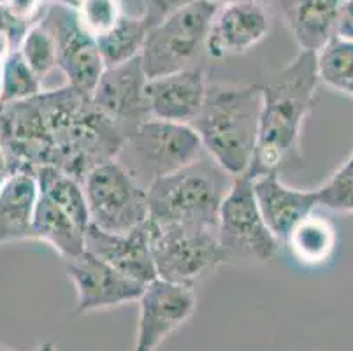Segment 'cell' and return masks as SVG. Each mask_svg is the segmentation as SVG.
<instances>
[{"label":"cell","mask_w":353,"mask_h":351,"mask_svg":"<svg viewBox=\"0 0 353 351\" xmlns=\"http://www.w3.org/2000/svg\"><path fill=\"white\" fill-rule=\"evenodd\" d=\"M192 2H194V0H150V14H148L146 19V27L157 25L159 21H162L165 16L178 11V9L185 8V6L192 4Z\"/></svg>","instance_id":"f546056e"},{"label":"cell","mask_w":353,"mask_h":351,"mask_svg":"<svg viewBox=\"0 0 353 351\" xmlns=\"http://www.w3.org/2000/svg\"><path fill=\"white\" fill-rule=\"evenodd\" d=\"M39 19L53 35L57 67L67 77V85L85 95H92L105 66L97 41L79 23L76 9L46 4Z\"/></svg>","instance_id":"30bf717a"},{"label":"cell","mask_w":353,"mask_h":351,"mask_svg":"<svg viewBox=\"0 0 353 351\" xmlns=\"http://www.w3.org/2000/svg\"><path fill=\"white\" fill-rule=\"evenodd\" d=\"M85 250L141 285L157 279L148 221L123 234L104 232L90 223L85 234Z\"/></svg>","instance_id":"2e32d148"},{"label":"cell","mask_w":353,"mask_h":351,"mask_svg":"<svg viewBox=\"0 0 353 351\" xmlns=\"http://www.w3.org/2000/svg\"><path fill=\"white\" fill-rule=\"evenodd\" d=\"M34 176L37 179L39 193H43L48 199H51L79 227H83L86 230L90 225V214L83 183L70 178L69 174L54 169V167H41V169L35 170Z\"/></svg>","instance_id":"7402d4cb"},{"label":"cell","mask_w":353,"mask_h":351,"mask_svg":"<svg viewBox=\"0 0 353 351\" xmlns=\"http://www.w3.org/2000/svg\"><path fill=\"white\" fill-rule=\"evenodd\" d=\"M39 197L32 172H14L0 188V246L35 241L34 212Z\"/></svg>","instance_id":"d6986e66"},{"label":"cell","mask_w":353,"mask_h":351,"mask_svg":"<svg viewBox=\"0 0 353 351\" xmlns=\"http://www.w3.org/2000/svg\"><path fill=\"white\" fill-rule=\"evenodd\" d=\"M210 4L218 6V8H223V6H229V4H236V2H241V0H206Z\"/></svg>","instance_id":"e575fe53"},{"label":"cell","mask_w":353,"mask_h":351,"mask_svg":"<svg viewBox=\"0 0 353 351\" xmlns=\"http://www.w3.org/2000/svg\"><path fill=\"white\" fill-rule=\"evenodd\" d=\"M11 176H12V169L11 166H9V160L8 157H6L4 150H2V146H0V188H2V185H4Z\"/></svg>","instance_id":"d6a6232c"},{"label":"cell","mask_w":353,"mask_h":351,"mask_svg":"<svg viewBox=\"0 0 353 351\" xmlns=\"http://www.w3.org/2000/svg\"><path fill=\"white\" fill-rule=\"evenodd\" d=\"M4 6L14 18L34 25L46 9V0H4Z\"/></svg>","instance_id":"f1b7e54d"},{"label":"cell","mask_w":353,"mask_h":351,"mask_svg":"<svg viewBox=\"0 0 353 351\" xmlns=\"http://www.w3.org/2000/svg\"><path fill=\"white\" fill-rule=\"evenodd\" d=\"M146 85L148 76L144 74L141 57H136L121 66L108 67L90 99L127 137L134 128L152 118L148 108Z\"/></svg>","instance_id":"7c38bea8"},{"label":"cell","mask_w":353,"mask_h":351,"mask_svg":"<svg viewBox=\"0 0 353 351\" xmlns=\"http://www.w3.org/2000/svg\"><path fill=\"white\" fill-rule=\"evenodd\" d=\"M153 263L157 278L179 285L195 279L230 260L218 239V228L150 225Z\"/></svg>","instance_id":"52a82bcc"},{"label":"cell","mask_w":353,"mask_h":351,"mask_svg":"<svg viewBox=\"0 0 353 351\" xmlns=\"http://www.w3.org/2000/svg\"><path fill=\"white\" fill-rule=\"evenodd\" d=\"M46 4H57L63 6V8L78 9V6L81 4V0H46Z\"/></svg>","instance_id":"836d02e7"},{"label":"cell","mask_w":353,"mask_h":351,"mask_svg":"<svg viewBox=\"0 0 353 351\" xmlns=\"http://www.w3.org/2000/svg\"><path fill=\"white\" fill-rule=\"evenodd\" d=\"M67 276L78 295V314L137 302L144 288L86 250L76 259L67 260Z\"/></svg>","instance_id":"4fadbf2b"},{"label":"cell","mask_w":353,"mask_h":351,"mask_svg":"<svg viewBox=\"0 0 353 351\" xmlns=\"http://www.w3.org/2000/svg\"><path fill=\"white\" fill-rule=\"evenodd\" d=\"M218 239L230 255L245 260L268 262L281 244L265 225L253 193V178L248 172L234 178L221 202L218 217Z\"/></svg>","instance_id":"9c48e42d"},{"label":"cell","mask_w":353,"mask_h":351,"mask_svg":"<svg viewBox=\"0 0 353 351\" xmlns=\"http://www.w3.org/2000/svg\"><path fill=\"white\" fill-rule=\"evenodd\" d=\"M271 19L259 0L218 8L206 39V57L220 60L246 53L269 34Z\"/></svg>","instance_id":"5bb4252c"},{"label":"cell","mask_w":353,"mask_h":351,"mask_svg":"<svg viewBox=\"0 0 353 351\" xmlns=\"http://www.w3.org/2000/svg\"><path fill=\"white\" fill-rule=\"evenodd\" d=\"M35 351H57V348H54L53 343H43L35 348Z\"/></svg>","instance_id":"d590c367"},{"label":"cell","mask_w":353,"mask_h":351,"mask_svg":"<svg viewBox=\"0 0 353 351\" xmlns=\"http://www.w3.org/2000/svg\"><path fill=\"white\" fill-rule=\"evenodd\" d=\"M20 53L41 81L57 69V46L53 35L41 19L28 27L20 44Z\"/></svg>","instance_id":"484cf974"},{"label":"cell","mask_w":353,"mask_h":351,"mask_svg":"<svg viewBox=\"0 0 353 351\" xmlns=\"http://www.w3.org/2000/svg\"><path fill=\"white\" fill-rule=\"evenodd\" d=\"M319 205L338 212H353V153L336 172L316 188Z\"/></svg>","instance_id":"4316f807"},{"label":"cell","mask_w":353,"mask_h":351,"mask_svg":"<svg viewBox=\"0 0 353 351\" xmlns=\"http://www.w3.org/2000/svg\"><path fill=\"white\" fill-rule=\"evenodd\" d=\"M0 77H2V67H0Z\"/></svg>","instance_id":"74e56055"},{"label":"cell","mask_w":353,"mask_h":351,"mask_svg":"<svg viewBox=\"0 0 353 351\" xmlns=\"http://www.w3.org/2000/svg\"><path fill=\"white\" fill-rule=\"evenodd\" d=\"M90 223L123 234L148 221V190L117 162L101 163L83 181Z\"/></svg>","instance_id":"ba28073f"},{"label":"cell","mask_w":353,"mask_h":351,"mask_svg":"<svg viewBox=\"0 0 353 351\" xmlns=\"http://www.w3.org/2000/svg\"><path fill=\"white\" fill-rule=\"evenodd\" d=\"M86 230L79 227L51 199L39 193L34 212L35 241L46 243L63 260H72L85 251Z\"/></svg>","instance_id":"ffe728a7"},{"label":"cell","mask_w":353,"mask_h":351,"mask_svg":"<svg viewBox=\"0 0 353 351\" xmlns=\"http://www.w3.org/2000/svg\"><path fill=\"white\" fill-rule=\"evenodd\" d=\"M334 35L346 39V41H353V0H341Z\"/></svg>","instance_id":"4dcf8cb0"},{"label":"cell","mask_w":353,"mask_h":351,"mask_svg":"<svg viewBox=\"0 0 353 351\" xmlns=\"http://www.w3.org/2000/svg\"><path fill=\"white\" fill-rule=\"evenodd\" d=\"M316 53L301 51L281 72L262 86L255 157L248 174L297 170L303 167V130L316 102Z\"/></svg>","instance_id":"7a4b0ae2"},{"label":"cell","mask_w":353,"mask_h":351,"mask_svg":"<svg viewBox=\"0 0 353 351\" xmlns=\"http://www.w3.org/2000/svg\"><path fill=\"white\" fill-rule=\"evenodd\" d=\"M0 351H14V350H11V348L4 346V344H0Z\"/></svg>","instance_id":"8d00e7d4"},{"label":"cell","mask_w":353,"mask_h":351,"mask_svg":"<svg viewBox=\"0 0 353 351\" xmlns=\"http://www.w3.org/2000/svg\"><path fill=\"white\" fill-rule=\"evenodd\" d=\"M79 23L92 37H101L121 19L117 0H81L76 9Z\"/></svg>","instance_id":"83f0119b"},{"label":"cell","mask_w":353,"mask_h":351,"mask_svg":"<svg viewBox=\"0 0 353 351\" xmlns=\"http://www.w3.org/2000/svg\"><path fill=\"white\" fill-rule=\"evenodd\" d=\"M253 193L260 214L281 246H285L295 225L310 217L319 205L316 190L292 188L276 172L253 178Z\"/></svg>","instance_id":"e0dca14e"},{"label":"cell","mask_w":353,"mask_h":351,"mask_svg":"<svg viewBox=\"0 0 353 351\" xmlns=\"http://www.w3.org/2000/svg\"><path fill=\"white\" fill-rule=\"evenodd\" d=\"M232 181L234 176L204 151L195 162L148 188V223L218 228L221 202Z\"/></svg>","instance_id":"277c9868"},{"label":"cell","mask_w":353,"mask_h":351,"mask_svg":"<svg viewBox=\"0 0 353 351\" xmlns=\"http://www.w3.org/2000/svg\"><path fill=\"white\" fill-rule=\"evenodd\" d=\"M316 72L320 83L353 99V41L334 35L316 51Z\"/></svg>","instance_id":"603a6c76"},{"label":"cell","mask_w":353,"mask_h":351,"mask_svg":"<svg viewBox=\"0 0 353 351\" xmlns=\"http://www.w3.org/2000/svg\"><path fill=\"white\" fill-rule=\"evenodd\" d=\"M202 154L201 137L192 125L150 118L125 137L114 160L148 190Z\"/></svg>","instance_id":"5b68a950"},{"label":"cell","mask_w":353,"mask_h":351,"mask_svg":"<svg viewBox=\"0 0 353 351\" xmlns=\"http://www.w3.org/2000/svg\"><path fill=\"white\" fill-rule=\"evenodd\" d=\"M336 244H338V234L332 221L311 212L310 217L295 225L285 243V248L299 263L322 265L334 255Z\"/></svg>","instance_id":"44dd1931"},{"label":"cell","mask_w":353,"mask_h":351,"mask_svg":"<svg viewBox=\"0 0 353 351\" xmlns=\"http://www.w3.org/2000/svg\"><path fill=\"white\" fill-rule=\"evenodd\" d=\"M121 16L146 23L148 14H150V0H117Z\"/></svg>","instance_id":"1f68e13d"},{"label":"cell","mask_w":353,"mask_h":351,"mask_svg":"<svg viewBox=\"0 0 353 351\" xmlns=\"http://www.w3.org/2000/svg\"><path fill=\"white\" fill-rule=\"evenodd\" d=\"M139 318L132 351H157L197 308L194 285L153 279L146 283L139 299Z\"/></svg>","instance_id":"8fae6325"},{"label":"cell","mask_w":353,"mask_h":351,"mask_svg":"<svg viewBox=\"0 0 353 351\" xmlns=\"http://www.w3.org/2000/svg\"><path fill=\"white\" fill-rule=\"evenodd\" d=\"M216 11L218 6L206 0H194L148 27L139 54L148 79L204 66L202 58L206 57L208 32Z\"/></svg>","instance_id":"8992f818"},{"label":"cell","mask_w":353,"mask_h":351,"mask_svg":"<svg viewBox=\"0 0 353 351\" xmlns=\"http://www.w3.org/2000/svg\"><path fill=\"white\" fill-rule=\"evenodd\" d=\"M123 141L90 95L69 85L0 104V146L12 174L54 167L83 183L90 170L117 159Z\"/></svg>","instance_id":"6da1fadb"},{"label":"cell","mask_w":353,"mask_h":351,"mask_svg":"<svg viewBox=\"0 0 353 351\" xmlns=\"http://www.w3.org/2000/svg\"><path fill=\"white\" fill-rule=\"evenodd\" d=\"M208 90L204 66L148 79L146 97L150 116L155 120L192 125L201 112Z\"/></svg>","instance_id":"9a60e30c"},{"label":"cell","mask_w":353,"mask_h":351,"mask_svg":"<svg viewBox=\"0 0 353 351\" xmlns=\"http://www.w3.org/2000/svg\"><path fill=\"white\" fill-rule=\"evenodd\" d=\"M43 92V81L28 67L20 50L9 54L2 66L0 77V104H12L32 99Z\"/></svg>","instance_id":"d4e9b609"},{"label":"cell","mask_w":353,"mask_h":351,"mask_svg":"<svg viewBox=\"0 0 353 351\" xmlns=\"http://www.w3.org/2000/svg\"><path fill=\"white\" fill-rule=\"evenodd\" d=\"M260 109V85L208 83L204 104L192 123L204 151L234 178L248 172L253 162Z\"/></svg>","instance_id":"3957f363"},{"label":"cell","mask_w":353,"mask_h":351,"mask_svg":"<svg viewBox=\"0 0 353 351\" xmlns=\"http://www.w3.org/2000/svg\"><path fill=\"white\" fill-rule=\"evenodd\" d=\"M146 30L148 27L144 21L121 16L120 21L111 30L95 39L105 69L121 66V63L139 57Z\"/></svg>","instance_id":"cb8c5ba5"},{"label":"cell","mask_w":353,"mask_h":351,"mask_svg":"<svg viewBox=\"0 0 353 351\" xmlns=\"http://www.w3.org/2000/svg\"><path fill=\"white\" fill-rule=\"evenodd\" d=\"M274 4L301 51L316 53L336 34L341 0H274Z\"/></svg>","instance_id":"ac0fdd59"}]
</instances>
